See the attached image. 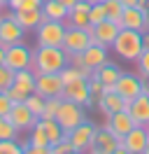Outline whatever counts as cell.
<instances>
[{"instance_id":"2","label":"cell","mask_w":149,"mask_h":154,"mask_svg":"<svg viewBox=\"0 0 149 154\" xmlns=\"http://www.w3.org/2000/svg\"><path fill=\"white\" fill-rule=\"evenodd\" d=\"M112 49L114 54L123 61H138L140 54L144 51V45H142V33L140 30H130V28H121L117 40L112 42Z\"/></svg>"},{"instance_id":"4","label":"cell","mask_w":149,"mask_h":154,"mask_svg":"<svg viewBox=\"0 0 149 154\" xmlns=\"http://www.w3.org/2000/svg\"><path fill=\"white\" fill-rule=\"evenodd\" d=\"M56 122L61 124L65 133H70L74 126H79L82 122H86V112H84V105L79 103H72V100H61V107L56 112Z\"/></svg>"},{"instance_id":"39","label":"cell","mask_w":149,"mask_h":154,"mask_svg":"<svg viewBox=\"0 0 149 154\" xmlns=\"http://www.w3.org/2000/svg\"><path fill=\"white\" fill-rule=\"evenodd\" d=\"M5 94H7V96L12 98V100H14V103H23V100L28 98V94H23V91H21V89H17L14 84H12V87H9L7 91H5Z\"/></svg>"},{"instance_id":"32","label":"cell","mask_w":149,"mask_h":154,"mask_svg":"<svg viewBox=\"0 0 149 154\" xmlns=\"http://www.w3.org/2000/svg\"><path fill=\"white\" fill-rule=\"evenodd\" d=\"M12 84H14V70L0 63V91H7Z\"/></svg>"},{"instance_id":"18","label":"cell","mask_w":149,"mask_h":154,"mask_svg":"<svg viewBox=\"0 0 149 154\" xmlns=\"http://www.w3.org/2000/svg\"><path fill=\"white\" fill-rule=\"evenodd\" d=\"M107 49H110V47H102V45H89V47L79 54V56H82V63L89 68V70L100 68L102 63H107V56H110Z\"/></svg>"},{"instance_id":"33","label":"cell","mask_w":149,"mask_h":154,"mask_svg":"<svg viewBox=\"0 0 149 154\" xmlns=\"http://www.w3.org/2000/svg\"><path fill=\"white\" fill-rule=\"evenodd\" d=\"M89 91H91V98H93V103H98V98L105 94V84H102L98 77H89Z\"/></svg>"},{"instance_id":"21","label":"cell","mask_w":149,"mask_h":154,"mask_svg":"<svg viewBox=\"0 0 149 154\" xmlns=\"http://www.w3.org/2000/svg\"><path fill=\"white\" fill-rule=\"evenodd\" d=\"M93 77H98L105 87H114V82L121 77V68L117 66V63H110V61H107V63H102L100 68L93 70Z\"/></svg>"},{"instance_id":"13","label":"cell","mask_w":149,"mask_h":154,"mask_svg":"<svg viewBox=\"0 0 149 154\" xmlns=\"http://www.w3.org/2000/svg\"><path fill=\"white\" fill-rule=\"evenodd\" d=\"M23 35H26V30L23 26L14 19V12L5 17V19H0V45H17V42H23Z\"/></svg>"},{"instance_id":"44","label":"cell","mask_w":149,"mask_h":154,"mask_svg":"<svg viewBox=\"0 0 149 154\" xmlns=\"http://www.w3.org/2000/svg\"><path fill=\"white\" fill-rule=\"evenodd\" d=\"M142 45H144V49H149V30L142 33Z\"/></svg>"},{"instance_id":"28","label":"cell","mask_w":149,"mask_h":154,"mask_svg":"<svg viewBox=\"0 0 149 154\" xmlns=\"http://www.w3.org/2000/svg\"><path fill=\"white\" fill-rule=\"evenodd\" d=\"M19 138V128L7 117H0V140H17Z\"/></svg>"},{"instance_id":"14","label":"cell","mask_w":149,"mask_h":154,"mask_svg":"<svg viewBox=\"0 0 149 154\" xmlns=\"http://www.w3.org/2000/svg\"><path fill=\"white\" fill-rule=\"evenodd\" d=\"M147 143H149V128L147 126H133L130 133H126L121 138V145H123L130 154H144Z\"/></svg>"},{"instance_id":"3","label":"cell","mask_w":149,"mask_h":154,"mask_svg":"<svg viewBox=\"0 0 149 154\" xmlns=\"http://www.w3.org/2000/svg\"><path fill=\"white\" fill-rule=\"evenodd\" d=\"M65 28L68 26L63 21H51L42 17V23L35 28V42L40 47H63Z\"/></svg>"},{"instance_id":"19","label":"cell","mask_w":149,"mask_h":154,"mask_svg":"<svg viewBox=\"0 0 149 154\" xmlns=\"http://www.w3.org/2000/svg\"><path fill=\"white\" fill-rule=\"evenodd\" d=\"M98 110H100L105 117H110V115H114V112H119V110H126V100L112 89V91H105L100 98H98Z\"/></svg>"},{"instance_id":"1","label":"cell","mask_w":149,"mask_h":154,"mask_svg":"<svg viewBox=\"0 0 149 154\" xmlns=\"http://www.w3.org/2000/svg\"><path fill=\"white\" fill-rule=\"evenodd\" d=\"M70 63L68 54L63 51V47H40L33 49V70L35 75L40 72H61L65 66Z\"/></svg>"},{"instance_id":"11","label":"cell","mask_w":149,"mask_h":154,"mask_svg":"<svg viewBox=\"0 0 149 154\" xmlns=\"http://www.w3.org/2000/svg\"><path fill=\"white\" fill-rule=\"evenodd\" d=\"M119 30H121V26L117 23V21H112V19H105V21H100V23L91 26V40H93V45L112 47V42L117 40Z\"/></svg>"},{"instance_id":"10","label":"cell","mask_w":149,"mask_h":154,"mask_svg":"<svg viewBox=\"0 0 149 154\" xmlns=\"http://www.w3.org/2000/svg\"><path fill=\"white\" fill-rule=\"evenodd\" d=\"M61 98L72 100V103H79V105H84V107L93 105L91 91H89V79L79 77V79H74V82H70V84H65L63 87V96Z\"/></svg>"},{"instance_id":"42","label":"cell","mask_w":149,"mask_h":154,"mask_svg":"<svg viewBox=\"0 0 149 154\" xmlns=\"http://www.w3.org/2000/svg\"><path fill=\"white\" fill-rule=\"evenodd\" d=\"M138 2H140V0H121L123 7H138Z\"/></svg>"},{"instance_id":"47","label":"cell","mask_w":149,"mask_h":154,"mask_svg":"<svg viewBox=\"0 0 149 154\" xmlns=\"http://www.w3.org/2000/svg\"><path fill=\"white\" fill-rule=\"evenodd\" d=\"M0 63H5V45H0Z\"/></svg>"},{"instance_id":"30","label":"cell","mask_w":149,"mask_h":154,"mask_svg":"<svg viewBox=\"0 0 149 154\" xmlns=\"http://www.w3.org/2000/svg\"><path fill=\"white\" fill-rule=\"evenodd\" d=\"M61 100H63V98H47L40 119H56V112H58V107H61Z\"/></svg>"},{"instance_id":"5","label":"cell","mask_w":149,"mask_h":154,"mask_svg":"<svg viewBox=\"0 0 149 154\" xmlns=\"http://www.w3.org/2000/svg\"><path fill=\"white\" fill-rule=\"evenodd\" d=\"M89 45H93L91 28H74V26H68V28H65L63 51L68 54V56H72V54H82Z\"/></svg>"},{"instance_id":"8","label":"cell","mask_w":149,"mask_h":154,"mask_svg":"<svg viewBox=\"0 0 149 154\" xmlns=\"http://www.w3.org/2000/svg\"><path fill=\"white\" fill-rule=\"evenodd\" d=\"M142 77L140 72H121V77L114 82V91L119 94L126 103H130L133 98H138L142 94Z\"/></svg>"},{"instance_id":"35","label":"cell","mask_w":149,"mask_h":154,"mask_svg":"<svg viewBox=\"0 0 149 154\" xmlns=\"http://www.w3.org/2000/svg\"><path fill=\"white\" fill-rule=\"evenodd\" d=\"M0 154H23V145L17 140H0Z\"/></svg>"},{"instance_id":"40","label":"cell","mask_w":149,"mask_h":154,"mask_svg":"<svg viewBox=\"0 0 149 154\" xmlns=\"http://www.w3.org/2000/svg\"><path fill=\"white\" fill-rule=\"evenodd\" d=\"M23 145V154H49V147H37L30 143H21Z\"/></svg>"},{"instance_id":"45","label":"cell","mask_w":149,"mask_h":154,"mask_svg":"<svg viewBox=\"0 0 149 154\" xmlns=\"http://www.w3.org/2000/svg\"><path fill=\"white\" fill-rule=\"evenodd\" d=\"M138 7H140L142 12H147V10H149V0H140V2H138Z\"/></svg>"},{"instance_id":"15","label":"cell","mask_w":149,"mask_h":154,"mask_svg":"<svg viewBox=\"0 0 149 154\" xmlns=\"http://www.w3.org/2000/svg\"><path fill=\"white\" fill-rule=\"evenodd\" d=\"M7 119L17 126L19 133H21V131H30V128L37 124V119H40V117L33 115V112L26 107V103H14L12 110H9V115H7Z\"/></svg>"},{"instance_id":"29","label":"cell","mask_w":149,"mask_h":154,"mask_svg":"<svg viewBox=\"0 0 149 154\" xmlns=\"http://www.w3.org/2000/svg\"><path fill=\"white\" fill-rule=\"evenodd\" d=\"M28 143H30V145H37V147H49V138H47V133L42 131V126H40V124H35L33 128H30Z\"/></svg>"},{"instance_id":"27","label":"cell","mask_w":149,"mask_h":154,"mask_svg":"<svg viewBox=\"0 0 149 154\" xmlns=\"http://www.w3.org/2000/svg\"><path fill=\"white\" fill-rule=\"evenodd\" d=\"M44 100H47V98H42L37 91H33V94H28V98L23 100V103H26V107L35 117H40V115H42V110H44Z\"/></svg>"},{"instance_id":"48","label":"cell","mask_w":149,"mask_h":154,"mask_svg":"<svg viewBox=\"0 0 149 154\" xmlns=\"http://www.w3.org/2000/svg\"><path fill=\"white\" fill-rule=\"evenodd\" d=\"M144 23H147V30H149V10L144 12Z\"/></svg>"},{"instance_id":"7","label":"cell","mask_w":149,"mask_h":154,"mask_svg":"<svg viewBox=\"0 0 149 154\" xmlns=\"http://www.w3.org/2000/svg\"><path fill=\"white\" fill-rule=\"evenodd\" d=\"M63 79L58 72H40L35 75V91L42 98H61L63 96Z\"/></svg>"},{"instance_id":"34","label":"cell","mask_w":149,"mask_h":154,"mask_svg":"<svg viewBox=\"0 0 149 154\" xmlns=\"http://www.w3.org/2000/svg\"><path fill=\"white\" fill-rule=\"evenodd\" d=\"M58 75H61V79H63V84H70V82H74V79H79V77H84L82 72H79V70H77L74 66H70V63H68V66H65L63 70L58 72ZM84 79H86V77H84Z\"/></svg>"},{"instance_id":"6","label":"cell","mask_w":149,"mask_h":154,"mask_svg":"<svg viewBox=\"0 0 149 154\" xmlns=\"http://www.w3.org/2000/svg\"><path fill=\"white\" fill-rule=\"evenodd\" d=\"M5 66L12 68L14 72H17V70H26V68H30V66H33V49L26 47L23 42L7 45V47H5Z\"/></svg>"},{"instance_id":"20","label":"cell","mask_w":149,"mask_h":154,"mask_svg":"<svg viewBox=\"0 0 149 154\" xmlns=\"http://www.w3.org/2000/svg\"><path fill=\"white\" fill-rule=\"evenodd\" d=\"M121 28H130V30L144 33V30H147L144 12L140 10V7H123V14H121Z\"/></svg>"},{"instance_id":"26","label":"cell","mask_w":149,"mask_h":154,"mask_svg":"<svg viewBox=\"0 0 149 154\" xmlns=\"http://www.w3.org/2000/svg\"><path fill=\"white\" fill-rule=\"evenodd\" d=\"M102 5H105V12H107V19L117 21V23L121 26V14H123L121 0H102Z\"/></svg>"},{"instance_id":"31","label":"cell","mask_w":149,"mask_h":154,"mask_svg":"<svg viewBox=\"0 0 149 154\" xmlns=\"http://www.w3.org/2000/svg\"><path fill=\"white\" fill-rule=\"evenodd\" d=\"M107 19V12H105V5L102 2H93L91 10H89V21H91V26L96 23H100V21Z\"/></svg>"},{"instance_id":"16","label":"cell","mask_w":149,"mask_h":154,"mask_svg":"<svg viewBox=\"0 0 149 154\" xmlns=\"http://www.w3.org/2000/svg\"><path fill=\"white\" fill-rule=\"evenodd\" d=\"M133 126H135V122H133V117H130L128 110H119V112L110 115L107 122H105V128H110L117 138H123L126 133H130Z\"/></svg>"},{"instance_id":"50","label":"cell","mask_w":149,"mask_h":154,"mask_svg":"<svg viewBox=\"0 0 149 154\" xmlns=\"http://www.w3.org/2000/svg\"><path fill=\"white\" fill-rule=\"evenodd\" d=\"M65 154H82V152H77V149H70V152H65Z\"/></svg>"},{"instance_id":"49","label":"cell","mask_w":149,"mask_h":154,"mask_svg":"<svg viewBox=\"0 0 149 154\" xmlns=\"http://www.w3.org/2000/svg\"><path fill=\"white\" fill-rule=\"evenodd\" d=\"M0 5H2V7H9V0H0Z\"/></svg>"},{"instance_id":"36","label":"cell","mask_w":149,"mask_h":154,"mask_svg":"<svg viewBox=\"0 0 149 154\" xmlns=\"http://www.w3.org/2000/svg\"><path fill=\"white\" fill-rule=\"evenodd\" d=\"M138 63V72L142 79H149V49H144L142 54H140V58L135 61Z\"/></svg>"},{"instance_id":"41","label":"cell","mask_w":149,"mask_h":154,"mask_svg":"<svg viewBox=\"0 0 149 154\" xmlns=\"http://www.w3.org/2000/svg\"><path fill=\"white\" fill-rule=\"evenodd\" d=\"M42 5H44V0H23L19 10H42Z\"/></svg>"},{"instance_id":"25","label":"cell","mask_w":149,"mask_h":154,"mask_svg":"<svg viewBox=\"0 0 149 154\" xmlns=\"http://www.w3.org/2000/svg\"><path fill=\"white\" fill-rule=\"evenodd\" d=\"M65 26H74V28H91V21H89V12H79V10H70Z\"/></svg>"},{"instance_id":"53","label":"cell","mask_w":149,"mask_h":154,"mask_svg":"<svg viewBox=\"0 0 149 154\" xmlns=\"http://www.w3.org/2000/svg\"><path fill=\"white\" fill-rule=\"evenodd\" d=\"M0 10H2V5H0Z\"/></svg>"},{"instance_id":"43","label":"cell","mask_w":149,"mask_h":154,"mask_svg":"<svg viewBox=\"0 0 149 154\" xmlns=\"http://www.w3.org/2000/svg\"><path fill=\"white\" fill-rule=\"evenodd\" d=\"M58 2H61V5H65L68 10H72L74 5H77V0H58Z\"/></svg>"},{"instance_id":"51","label":"cell","mask_w":149,"mask_h":154,"mask_svg":"<svg viewBox=\"0 0 149 154\" xmlns=\"http://www.w3.org/2000/svg\"><path fill=\"white\" fill-rule=\"evenodd\" d=\"M144 154H149V143H147V147H144Z\"/></svg>"},{"instance_id":"12","label":"cell","mask_w":149,"mask_h":154,"mask_svg":"<svg viewBox=\"0 0 149 154\" xmlns=\"http://www.w3.org/2000/svg\"><path fill=\"white\" fill-rule=\"evenodd\" d=\"M119 145H121V138H117L110 128H105V126H102V128L96 131L93 143H91V149H89L86 154H112Z\"/></svg>"},{"instance_id":"52","label":"cell","mask_w":149,"mask_h":154,"mask_svg":"<svg viewBox=\"0 0 149 154\" xmlns=\"http://www.w3.org/2000/svg\"><path fill=\"white\" fill-rule=\"evenodd\" d=\"M91 2H102V0H91Z\"/></svg>"},{"instance_id":"38","label":"cell","mask_w":149,"mask_h":154,"mask_svg":"<svg viewBox=\"0 0 149 154\" xmlns=\"http://www.w3.org/2000/svg\"><path fill=\"white\" fill-rule=\"evenodd\" d=\"M12 105H14V100H12L5 91H0V117H7L9 110H12Z\"/></svg>"},{"instance_id":"23","label":"cell","mask_w":149,"mask_h":154,"mask_svg":"<svg viewBox=\"0 0 149 154\" xmlns=\"http://www.w3.org/2000/svg\"><path fill=\"white\" fill-rule=\"evenodd\" d=\"M68 14H70V10H68L65 5H61L58 0H44V5H42V17H44V19L63 21V23H65Z\"/></svg>"},{"instance_id":"46","label":"cell","mask_w":149,"mask_h":154,"mask_svg":"<svg viewBox=\"0 0 149 154\" xmlns=\"http://www.w3.org/2000/svg\"><path fill=\"white\" fill-rule=\"evenodd\" d=\"M112 154H130V152L126 149V147H123V145H119V147H117V149H114Z\"/></svg>"},{"instance_id":"24","label":"cell","mask_w":149,"mask_h":154,"mask_svg":"<svg viewBox=\"0 0 149 154\" xmlns=\"http://www.w3.org/2000/svg\"><path fill=\"white\" fill-rule=\"evenodd\" d=\"M14 87L21 89L23 94H33V91H35V70H33V68L17 70V72H14Z\"/></svg>"},{"instance_id":"22","label":"cell","mask_w":149,"mask_h":154,"mask_svg":"<svg viewBox=\"0 0 149 154\" xmlns=\"http://www.w3.org/2000/svg\"><path fill=\"white\" fill-rule=\"evenodd\" d=\"M14 19L23 26V30H35L42 23V10H17Z\"/></svg>"},{"instance_id":"17","label":"cell","mask_w":149,"mask_h":154,"mask_svg":"<svg viewBox=\"0 0 149 154\" xmlns=\"http://www.w3.org/2000/svg\"><path fill=\"white\" fill-rule=\"evenodd\" d=\"M126 110L130 112L135 126H147L149 128V96L147 94H140L138 98L126 103Z\"/></svg>"},{"instance_id":"9","label":"cell","mask_w":149,"mask_h":154,"mask_svg":"<svg viewBox=\"0 0 149 154\" xmlns=\"http://www.w3.org/2000/svg\"><path fill=\"white\" fill-rule=\"evenodd\" d=\"M96 131H98V126L91 124L89 119H86V122H82L79 126H74L72 131L68 133V140L72 143V149L86 154L89 149H91V143H93V135H96Z\"/></svg>"},{"instance_id":"37","label":"cell","mask_w":149,"mask_h":154,"mask_svg":"<svg viewBox=\"0 0 149 154\" xmlns=\"http://www.w3.org/2000/svg\"><path fill=\"white\" fill-rule=\"evenodd\" d=\"M72 149V143L68 140V138H63V140H58L56 145H49V154H65Z\"/></svg>"}]
</instances>
